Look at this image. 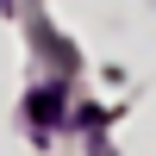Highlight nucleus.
I'll return each mask as SVG.
<instances>
[{
  "label": "nucleus",
  "instance_id": "nucleus-1",
  "mask_svg": "<svg viewBox=\"0 0 156 156\" xmlns=\"http://www.w3.org/2000/svg\"><path fill=\"white\" fill-rule=\"evenodd\" d=\"M56 112H62V87L50 81L44 94H31V119H37V125H56Z\"/></svg>",
  "mask_w": 156,
  "mask_h": 156
}]
</instances>
